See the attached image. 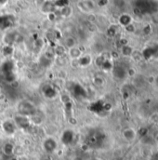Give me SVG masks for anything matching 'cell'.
<instances>
[{
	"instance_id": "cell-30",
	"label": "cell",
	"mask_w": 158,
	"mask_h": 160,
	"mask_svg": "<svg viewBox=\"0 0 158 160\" xmlns=\"http://www.w3.org/2000/svg\"><path fill=\"white\" fill-rule=\"evenodd\" d=\"M7 0H0V4H5Z\"/></svg>"
},
{
	"instance_id": "cell-5",
	"label": "cell",
	"mask_w": 158,
	"mask_h": 160,
	"mask_svg": "<svg viewBox=\"0 0 158 160\" xmlns=\"http://www.w3.org/2000/svg\"><path fill=\"white\" fill-rule=\"evenodd\" d=\"M14 123H15V125H16L17 128H20L22 129H26L31 125V119H30V118H27V117L19 115V116L15 117Z\"/></svg>"
},
{
	"instance_id": "cell-28",
	"label": "cell",
	"mask_w": 158,
	"mask_h": 160,
	"mask_svg": "<svg viewBox=\"0 0 158 160\" xmlns=\"http://www.w3.org/2000/svg\"><path fill=\"white\" fill-rule=\"evenodd\" d=\"M107 1L108 0H98V5L101 6V7H103L104 5L107 4Z\"/></svg>"
},
{
	"instance_id": "cell-16",
	"label": "cell",
	"mask_w": 158,
	"mask_h": 160,
	"mask_svg": "<svg viewBox=\"0 0 158 160\" xmlns=\"http://www.w3.org/2000/svg\"><path fill=\"white\" fill-rule=\"evenodd\" d=\"M73 92L75 94V96L77 98H83V97H86V90L80 86V85H75L74 88H73Z\"/></svg>"
},
{
	"instance_id": "cell-12",
	"label": "cell",
	"mask_w": 158,
	"mask_h": 160,
	"mask_svg": "<svg viewBox=\"0 0 158 160\" xmlns=\"http://www.w3.org/2000/svg\"><path fill=\"white\" fill-rule=\"evenodd\" d=\"M13 23L11 16H1L0 17V29L4 30L8 28Z\"/></svg>"
},
{
	"instance_id": "cell-7",
	"label": "cell",
	"mask_w": 158,
	"mask_h": 160,
	"mask_svg": "<svg viewBox=\"0 0 158 160\" xmlns=\"http://www.w3.org/2000/svg\"><path fill=\"white\" fill-rule=\"evenodd\" d=\"M77 7L80 8L81 11L86 12V13H89L91 10L94 9L95 4L92 0H80L77 4Z\"/></svg>"
},
{
	"instance_id": "cell-24",
	"label": "cell",
	"mask_w": 158,
	"mask_h": 160,
	"mask_svg": "<svg viewBox=\"0 0 158 160\" xmlns=\"http://www.w3.org/2000/svg\"><path fill=\"white\" fill-rule=\"evenodd\" d=\"M150 121L154 124H158V112H155L151 115Z\"/></svg>"
},
{
	"instance_id": "cell-8",
	"label": "cell",
	"mask_w": 158,
	"mask_h": 160,
	"mask_svg": "<svg viewBox=\"0 0 158 160\" xmlns=\"http://www.w3.org/2000/svg\"><path fill=\"white\" fill-rule=\"evenodd\" d=\"M2 129L5 131V133L8 134V135H12L16 132L17 127L15 125V123L11 120H5L2 123Z\"/></svg>"
},
{
	"instance_id": "cell-19",
	"label": "cell",
	"mask_w": 158,
	"mask_h": 160,
	"mask_svg": "<svg viewBox=\"0 0 158 160\" xmlns=\"http://www.w3.org/2000/svg\"><path fill=\"white\" fill-rule=\"evenodd\" d=\"M72 13H73V8L70 6H66V7L61 8V15L65 18L70 17L72 15Z\"/></svg>"
},
{
	"instance_id": "cell-10",
	"label": "cell",
	"mask_w": 158,
	"mask_h": 160,
	"mask_svg": "<svg viewBox=\"0 0 158 160\" xmlns=\"http://www.w3.org/2000/svg\"><path fill=\"white\" fill-rule=\"evenodd\" d=\"M55 4L50 1V0H46V2L40 7V9L43 13H46V14H48V13H51V12H54V9H55Z\"/></svg>"
},
{
	"instance_id": "cell-15",
	"label": "cell",
	"mask_w": 158,
	"mask_h": 160,
	"mask_svg": "<svg viewBox=\"0 0 158 160\" xmlns=\"http://www.w3.org/2000/svg\"><path fill=\"white\" fill-rule=\"evenodd\" d=\"M133 52H134V48L131 46H129L128 44L121 47V54L124 57H131Z\"/></svg>"
},
{
	"instance_id": "cell-22",
	"label": "cell",
	"mask_w": 158,
	"mask_h": 160,
	"mask_svg": "<svg viewBox=\"0 0 158 160\" xmlns=\"http://www.w3.org/2000/svg\"><path fill=\"white\" fill-rule=\"evenodd\" d=\"M12 52H13V48H12V47L9 46V45H7V46L3 48V53H4L5 56H9V55L12 54Z\"/></svg>"
},
{
	"instance_id": "cell-21",
	"label": "cell",
	"mask_w": 158,
	"mask_h": 160,
	"mask_svg": "<svg viewBox=\"0 0 158 160\" xmlns=\"http://www.w3.org/2000/svg\"><path fill=\"white\" fill-rule=\"evenodd\" d=\"M55 7L57 8H64L66 6H69V0H57L56 2H54Z\"/></svg>"
},
{
	"instance_id": "cell-32",
	"label": "cell",
	"mask_w": 158,
	"mask_h": 160,
	"mask_svg": "<svg viewBox=\"0 0 158 160\" xmlns=\"http://www.w3.org/2000/svg\"><path fill=\"white\" fill-rule=\"evenodd\" d=\"M154 1H155V2H158V0H154Z\"/></svg>"
},
{
	"instance_id": "cell-26",
	"label": "cell",
	"mask_w": 158,
	"mask_h": 160,
	"mask_svg": "<svg viewBox=\"0 0 158 160\" xmlns=\"http://www.w3.org/2000/svg\"><path fill=\"white\" fill-rule=\"evenodd\" d=\"M136 70L134 69V68H129V69H127L126 70V75H127V77H134V76H136Z\"/></svg>"
},
{
	"instance_id": "cell-17",
	"label": "cell",
	"mask_w": 158,
	"mask_h": 160,
	"mask_svg": "<svg viewBox=\"0 0 158 160\" xmlns=\"http://www.w3.org/2000/svg\"><path fill=\"white\" fill-rule=\"evenodd\" d=\"M64 46L68 49L75 48V47H77V40L74 37L69 36V37L65 38V39H64Z\"/></svg>"
},
{
	"instance_id": "cell-4",
	"label": "cell",
	"mask_w": 158,
	"mask_h": 160,
	"mask_svg": "<svg viewBox=\"0 0 158 160\" xmlns=\"http://www.w3.org/2000/svg\"><path fill=\"white\" fill-rule=\"evenodd\" d=\"M75 139H76V134H75L74 130H72V129H65L62 133L61 141L64 145L72 144L74 142Z\"/></svg>"
},
{
	"instance_id": "cell-11",
	"label": "cell",
	"mask_w": 158,
	"mask_h": 160,
	"mask_svg": "<svg viewBox=\"0 0 158 160\" xmlns=\"http://www.w3.org/2000/svg\"><path fill=\"white\" fill-rule=\"evenodd\" d=\"M132 21H133V19H132L131 15H129V14H127V13L122 14L118 19V22L119 23H120V25H122V26H124V27H126V26L131 24V23H132Z\"/></svg>"
},
{
	"instance_id": "cell-23",
	"label": "cell",
	"mask_w": 158,
	"mask_h": 160,
	"mask_svg": "<svg viewBox=\"0 0 158 160\" xmlns=\"http://www.w3.org/2000/svg\"><path fill=\"white\" fill-rule=\"evenodd\" d=\"M114 4L117 8H123L126 6V0H114Z\"/></svg>"
},
{
	"instance_id": "cell-6",
	"label": "cell",
	"mask_w": 158,
	"mask_h": 160,
	"mask_svg": "<svg viewBox=\"0 0 158 160\" xmlns=\"http://www.w3.org/2000/svg\"><path fill=\"white\" fill-rule=\"evenodd\" d=\"M112 74L114 76L115 78L118 80H123L125 79L127 75H126V69L120 65V64H116V65H114L113 66V69H112Z\"/></svg>"
},
{
	"instance_id": "cell-1",
	"label": "cell",
	"mask_w": 158,
	"mask_h": 160,
	"mask_svg": "<svg viewBox=\"0 0 158 160\" xmlns=\"http://www.w3.org/2000/svg\"><path fill=\"white\" fill-rule=\"evenodd\" d=\"M18 110H19V114L21 116H24V117H27V118H31L37 112L36 107L34 106V104L31 103L30 102H25V101L19 103Z\"/></svg>"
},
{
	"instance_id": "cell-2",
	"label": "cell",
	"mask_w": 158,
	"mask_h": 160,
	"mask_svg": "<svg viewBox=\"0 0 158 160\" xmlns=\"http://www.w3.org/2000/svg\"><path fill=\"white\" fill-rule=\"evenodd\" d=\"M43 148L46 153L47 154H53L57 148H58V142L57 141L52 137H47L43 142Z\"/></svg>"
},
{
	"instance_id": "cell-20",
	"label": "cell",
	"mask_w": 158,
	"mask_h": 160,
	"mask_svg": "<svg viewBox=\"0 0 158 160\" xmlns=\"http://www.w3.org/2000/svg\"><path fill=\"white\" fill-rule=\"evenodd\" d=\"M116 34H117V26L116 25H111V26L108 27V29H107V35L109 37L113 38V37L116 36Z\"/></svg>"
},
{
	"instance_id": "cell-14",
	"label": "cell",
	"mask_w": 158,
	"mask_h": 160,
	"mask_svg": "<svg viewBox=\"0 0 158 160\" xmlns=\"http://www.w3.org/2000/svg\"><path fill=\"white\" fill-rule=\"evenodd\" d=\"M68 54H69V56H70V58L72 60H78L79 58L83 55L82 51L77 47H75V48H72L68 49Z\"/></svg>"
},
{
	"instance_id": "cell-29",
	"label": "cell",
	"mask_w": 158,
	"mask_h": 160,
	"mask_svg": "<svg viewBox=\"0 0 158 160\" xmlns=\"http://www.w3.org/2000/svg\"><path fill=\"white\" fill-rule=\"evenodd\" d=\"M45 2H46V0H36V3L38 7H41Z\"/></svg>"
},
{
	"instance_id": "cell-31",
	"label": "cell",
	"mask_w": 158,
	"mask_h": 160,
	"mask_svg": "<svg viewBox=\"0 0 158 160\" xmlns=\"http://www.w3.org/2000/svg\"><path fill=\"white\" fill-rule=\"evenodd\" d=\"M44 160H50V159H49V158H45Z\"/></svg>"
},
{
	"instance_id": "cell-27",
	"label": "cell",
	"mask_w": 158,
	"mask_h": 160,
	"mask_svg": "<svg viewBox=\"0 0 158 160\" xmlns=\"http://www.w3.org/2000/svg\"><path fill=\"white\" fill-rule=\"evenodd\" d=\"M47 16H48V19H49L50 21H54V20L56 19V15H55V13H54V12L48 13V14H47Z\"/></svg>"
},
{
	"instance_id": "cell-9",
	"label": "cell",
	"mask_w": 158,
	"mask_h": 160,
	"mask_svg": "<svg viewBox=\"0 0 158 160\" xmlns=\"http://www.w3.org/2000/svg\"><path fill=\"white\" fill-rule=\"evenodd\" d=\"M43 93H44L45 97H47L48 99H53V98H55L58 95V91L51 85H46V86H44V88H43Z\"/></svg>"
},
{
	"instance_id": "cell-13",
	"label": "cell",
	"mask_w": 158,
	"mask_h": 160,
	"mask_svg": "<svg viewBox=\"0 0 158 160\" xmlns=\"http://www.w3.org/2000/svg\"><path fill=\"white\" fill-rule=\"evenodd\" d=\"M77 62H78V65L82 66V67H86L91 63L92 58H91L90 55H87V54L86 55H82L77 60Z\"/></svg>"
},
{
	"instance_id": "cell-18",
	"label": "cell",
	"mask_w": 158,
	"mask_h": 160,
	"mask_svg": "<svg viewBox=\"0 0 158 160\" xmlns=\"http://www.w3.org/2000/svg\"><path fill=\"white\" fill-rule=\"evenodd\" d=\"M14 150H15L14 145L11 144V143H9V142L6 143V144L3 146V153H4L6 156H7V157H11V156L14 154Z\"/></svg>"
},
{
	"instance_id": "cell-25",
	"label": "cell",
	"mask_w": 158,
	"mask_h": 160,
	"mask_svg": "<svg viewBox=\"0 0 158 160\" xmlns=\"http://www.w3.org/2000/svg\"><path fill=\"white\" fill-rule=\"evenodd\" d=\"M125 29H126V32H128V33H134L135 32V26H134V24L133 23H131V24H129V25H127V26H126L125 27Z\"/></svg>"
},
{
	"instance_id": "cell-3",
	"label": "cell",
	"mask_w": 158,
	"mask_h": 160,
	"mask_svg": "<svg viewBox=\"0 0 158 160\" xmlns=\"http://www.w3.org/2000/svg\"><path fill=\"white\" fill-rule=\"evenodd\" d=\"M138 136V132L134 128L128 127L123 129L122 131V137L124 138V140L127 142H133Z\"/></svg>"
}]
</instances>
